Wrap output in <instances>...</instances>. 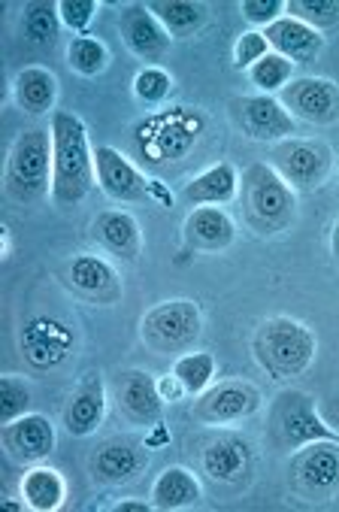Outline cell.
Returning <instances> with one entry per match:
<instances>
[{
  "label": "cell",
  "mask_w": 339,
  "mask_h": 512,
  "mask_svg": "<svg viewBox=\"0 0 339 512\" xmlns=\"http://www.w3.org/2000/svg\"><path fill=\"white\" fill-rule=\"evenodd\" d=\"M52 143H55V176L52 200L61 210L82 203L94 182V149L88 143V128L76 113H52Z\"/></svg>",
  "instance_id": "cell-1"
},
{
  "label": "cell",
  "mask_w": 339,
  "mask_h": 512,
  "mask_svg": "<svg viewBox=\"0 0 339 512\" xmlns=\"http://www.w3.org/2000/svg\"><path fill=\"white\" fill-rule=\"evenodd\" d=\"M240 207L258 234H282L297 222V191L267 161H255L240 173Z\"/></svg>",
  "instance_id": "cell-2"
},
{
  "label": "cell",
  "mask_w": 339,
  "mask_h": 512,
  "mask_svg": "<svg viewBox=\"0 0 339 512\" xmlns=\"http://www.w3.org/2000/svg\"><path fill=\"white\" fill-rule=\"evenodd\" d=\"M55 176V143L52 128H28L22 131L7 155L4 191L13 203L31 207L52 191Z\"/></svg>",
  "instance_id": "cell-3"
},
{
  "label": "cell",
  "mask_w": 339,
  "mask_h": 512,
  "mask_svg": "<svg viewBox=\"0 0 339 512\" xmlns=\"http://www.w3.org/2000/svg\"><path fill=\"white\" fill-rule=\"evenodd\" d=\"M252 352L270 379L288 382L309 370L318 352V340L303 322L288 316H273L258 325L252 337Z\"/></svg>",
  "instance_id": "cell-4"
},
{
  "label": "cell",
  "mask_w": 339,
  "mask_h": 512,
  "mask_svg": "<svg viewBox=\"0 0 339 512\" xmlns=\"http://www.w3.org/2000/svg\"><path fill=\"white\" fill-rule=\"evenodd\" d=\"M267 437L282 452H297L315 440H339V434L324 422L315 397L300 388H285L276 394L267 416Z\"/></svg>",
  "instance_id": "cell-5"
},
{
  "label": "cell",
  "mask_w": 339,
  "mask_h": 512,
  "mask_svg": "<svg viewBox=\"0 0 339 512\" xmlns=\"http://www.w3.org/2000/svg\"><path fill=\"white\" fill-rule=\"evenodd\" d=\"M203 334V310L188 297L155 303L140 322L143 343L158 355H182Z\"/></svg>",
  "instance_id": "cell-6"
},
{
  "label": "cell",
  "mask_w": 339,
  "mask_h": 512,
  "mask_svg": "<svg viewBox=\"0 0 339 512\" xmlns=\"http://www.w3.org/2000/svg\"><path fill=\"white\" fill-rule=\"evenodd\" d=\"M291 488L309 503H327L339 494V440H315L300 446L288 464Z\"/></svg>",
  "instance_id": "cell-7"
},
{
  "label": "cell",
  "mask_w": 339,
  "mask_h": 512,
  "mask_svg": "<svg viewBox=\"0 0 339 512\" xmlns=\"http://www.w3.org/2000/svg\"><path fill=\"white\" fill-rule=\"evenodd\" d=\"M294 191H315L327 182L333 170V149L324 140L288 137L270 149L264 158Z\"/></svg>",
  "instance_id": "cell-8"
},
{
  "label": "cell",
  "mask_w": 339,
  "mask_h": 512,
  "mask_svg": "<svg viewBox=\"0 0 339 512\" xmlns=\"http://www.w3.org/2000/svg\"><path fill=\"white\" fill-rule=\"evenodd\" d=\"M261 406H264V394L255 382L224 379L218 385H209L203 394H197L191 416L209 428H228V425L252 419Z\"/></svg>",
  "instance_id": "cell-9"
},
{
  "label": "cell",
  "mask_w": 339,
  "mask_h": 512,
  "mask_svg": "<svg viewBox=\"0 0 339 512\" xmlns=\"http://www.w3.org/2000/svg\"><path fill=\"white\" fill-rule=\"evenodd\" d=\"M228 110L237 128L258 143L276 146L288 137H297V122L276 94H243L231 100Z\"/></svg>",
  "instance_id": "cell-10"
},
{
  "label": "cell",
  "mask_w": 339,
  "mask_h": 512,
  "mask_svg": "<svg viewBox=\"0 0 339 512\" xmlns=\"http://www.w3.org/2000/svg\"><path fill=\"white\" fill-rule=\"evenodd\" d=\"M146 464H149L146 443L134 434H119L103 440L91 452L88 470L97 485H128L143 476Z\"/></svg>",
  "instance_id": "cell-11"
},
{
  "label": "cell",
  "mask_w": 339,
  "mask_h": 512,
  "mask_svg": "<svg viewBox=\"0 0 339 512\" xmlns=\"http://www.w3.org/2000/svg\"><path fill=\"white\" fill-rule=\"evenodd\" d=\"M282 107L294 122L306 125H336L339 122V85L324 76H294L288 88L279 91Z\"/></svg>",
  "instance_id": "cell-12"
},
{
  "label": "cell",
  "mask_w": 339,
  "mask_h": 512,
  "mask_svg": "<svg viewBox=\"0 0 339 512\" xmlns=\"http://www.w3.org/2000/svg\"><path fill=\"white\" fill-rule=\"evenodd\" d=\"M200 473L218 488H240L255 473V452L249 440L237 434H221L200 452Z\"/></svg>",
  "instance_id": "cell-13"
},
{
  "label": "cell",
  "mask_w": 339,
  "mask_h": 512,
  "mask_svg": "<svg viewBox=\"0 0 339 512\" xmlns=\"http://www.w3.org/2000/svg\"><path fill=\"white\" fill-rule=\"evenodd\" d=\"M94 170H97V182L106 191V197L119 200V203L152 200V182L116 146H97L94 149Z\"/></svg>",
  "instance_id": "cell-14"
},
{
  "label": "cell",
  "mask_w": 339,
  "mask_h": 512,
  "mask_svg": "<svg viewBox=\"0 0 339 512\" xmlns=\"http://www.w3.org/2000/svg\"><path fill=\"white\" fill-rule=\"evenodd\" d=\"M0 440H4L7 458L16 464H25V467L43 464L55 452V443H58L55 425L43 413H25V416L7 422Z\"/></svg>",
  "instance_id": "cell-15"
},
{
  "label": "cell",
  "mask_w": 339,
  "mask_h": 512,
  "mask_svg": "<svg viewBox=\"0 0 339 512\" xmlns=\"http://www.w3.org/2000/svg\"><path fill=\"white\" fill-rule=\"evenodd\" d=\"M119 31H122V40L131 49V55H137L149 67H161V61L173 49V37L155 19L149 4H128L119 16Z\"/></svg>",
  "instance_id": "cell-16"
},
{
  "label": "cell",
  "mask_w": 339,
  "mask_h": 512,
  "mask_svg": "<svg viewBox=\"0 0 339 512\" xmlns=\"http://www.w3.org/2000/svg\"><path fill=\"white\" fill-rule=\"evenodd\" d=\"M116 403L119 413L140 428L158 425L164 413V397L158 379L146 370H122L116 376Z\"/></svg>",
  "instance_id": "cell-17"
},
{
  "label": "cell",
  "mask_w": 339,
  "mask_h": 512,
  "mask_svg": "<svg viewBox=\"0 0 339 512\" xmlns=\"http://www.w3.org/2000/svg\"><path fill=\"white\" fill-rule=\"evenodd\" d=\"M67 279H70V288L82 300H91V303H100V306H112V303L122 300L119 273L100 255H76L70 261Z\"/></svg>",
  "instance_id": "cell-18"
},
{
  "label": "cell",
  "mask_w": 339,
  "mask_h": 512,
  "mask_svg": "<svg viewBox=\"0 0 339 512\" xmlns=\"http://www.w3.org/2000/svg\"><path fill=\"white\" fill-rule=\"evenodd\" d=\"M91 240L128 264H137L143 255V231L140 222L125 210H106L91 222Z\"/></svg>",
  "instance_id": "cell-19"
},
{
  "label": "cell",
  "mask_w": 339,
  "mask_h": 512,
  "mask_svg": "<svg viewBox=\"0 0 339 512\" xmlns=\"http://www.w3.org/2000/svg\"><path fill=\"white\" fill-rule=\"evenodd\" d=\"M240 197V170L231 161H218L209 170H203L200 176H194L179 200L185 207H228Z\"/></svg>",
  "instance_id": "cell-20"
},
{
  "label": "cell",
  "mask_w": 339,
  "mask_h": 512,
  "mask_svg": "<svg viewBox=\"0 0 339 512\" xmlns=\"http://www.w3.org/2000/svg\"><path fill=\"white\" fill-rule=\"evenodd\" d=\"M182 237L194 252H224L237 240V225L221 207H194L182 225Z\"/></svg>",
  "instance_id": "cell-21"
},
{
  "label": "cell",
  "mask_w": 339,
  "mask_h": 512,
  "mask_svg": "<svg viewBox=\"0 0 339 512\" xmlns=\"http://www.w3.org/2000/svg\"><path fill=\"white\" fill-rule=\"evenodd\" d=\"M264 37L270 43V52L288 58L294 67L297 64H312L324 52V37L318 31H312L309 25L291 19V16H282L279 22L264 28Z\"/></svg>",
  "instance_id": "cell-22"
},
{
  "label": "cell",
  "mask_w": 339,
  "mask_h": 512,
  "mask_svg": "<svg viewBox=\"0 0 339 512\" xmlns=\"http://www.w3.org/2000/svg\"><path fill=\"white\" fill-rule=\"evenodd\" d=\"M106 416V391L97 376H88L64 403L61 422L73 437H91Z\"/></svg>",
  "instance_id": "cell-23"
},
{
  "label": "cell",
  "mask_w": 339,
  "mask_h": 512,
  "mask_svg": "<svg viewBox=\"0 0 339 512\" xmlns=\"http://www.w3.org/2000/svg\"><path fill=\"white\" fill-rule=\"evenodd\" d=\"M13 100L16 107L28 116L55 113L58 100V76L46 67H25L13 79Z\"/></svg>",
  "instance_id": "cell-24"
},
{
  "label": "cell",
  "mask_w": 339,
  "mask_h": 512,
  "mask_svg": "<svg viewBox=\"0 0 339 512\" xmlns=\"http://www.w3.org/2000/svg\"><path fill=\"white\" fill-rule=\"evenodd\" d=\"M203 497V485L200 479L182 467V464H173V467H164L152 485V506L161 509V512H179V509H191L197 506Z\"/></svg>",
  "instance_id": "cell-25"
},
{
  "label": "cell",
  "mask_w": 339,
  "mask_h": 512,
  "mask_svg": "<svg viewBox=\"0 0 339 512\" xmlns=\"http://www.w3.org/2000/svg\"><path fill=\"white\" fill-rule=\"evenodd\" d=\"M73 346V337L67 328L49 322V319H37L25 328L22 334V349H25V358L34 364V367H49V364H58L67 349Z\"/></svg>",
  "instance_id": "cell-26"
},
{
  "label": "cell",
  "mask_w": 339,
  "mask_h": 512,
  "mask_svg": "<svg viewBox=\"0 0 339 512\" xmlns=\"http://www.w3.org/2000/svg\"><path fill=\"white\" fill-rule=\"evenodd\" d=\"M149 10L173 40H191L209 25V7L200 0H155Z\"/></svg>",
  "instance_id": "cell-27"
},
{
  "label": "cell",
  "mask_w": 339,
  "mask_h": 512,
  "mask_svg": "<svg viewBox=\"0 0 339 512\" xmlns=\"http://www.w3.org/2000/svg\"><path fill=\"white\" fill-rule=\"evenodd\" d=\"M22 500L34 512H55L67 500V482L55 467L34 464L22 476Z\"/></svg>",
  "instance_id": "cell-28"
},
{
  "label": "cell",
  "mask_w": 339,
  "mask_h": 512,
  "mask_svg": "<svg viewBox=\"0 0 339 512\" xmlns=\"http://www.w3.org/2000/svg\"><path fill=\"white\" fill-rule=\"evenodd\" d=\"M61 13L58 4H46V0H37V4H28L22 10V34L34 43V46H49L58 40L61 34Z\"/></svg>",
  "instance_id": "cell-29"
},
{
  "label": "cell",
  "mask_w": 339,
  "mask_h": 512,
  "mask_svg": "<svg viewBox=\"0 0 339 512\" xmlns=\"http://www.w3.org/2000/svg\"><path fill=\"white\" fill-rule=\"evenodd\" d=\"M67 64H70L73 73H79L85 79H94L109 67V49H106L103 40H97L91 34L73 37L67 43Z\"/></svg>",
  "instance_id": "cell-30"
},
{
  "label": "cell",
  "mask_w": 339,
  "mask_h": 512,
  "mask_svg": "<svg viewBox=\"0 0 339 512\" xmlns=\"http://www.w3.org/2000/svg\"><path fill=\"white\" fill-rule=\"evenodd\" d=\"M179 382H182V388H185V394H203L209 385H212V379H215V358L209 355V352H182L176 361H173V370H170Z\"/></svg>",
  "instance_id": "cell-31"
},
{
  "label": "cell",
  "mask_w": 339,
  "mask_h": 512,
  "mask_svg": "<svg viewBox=\"0 0 339 512\" xmlns=\"http://www.w3.org/2000/svg\"><path fill=\"white\" fill-rule=\"evenodd\" d=\"M285 16L324 34L339 28V0H285Z\"/></svg>",
  "instance_id": "cell-32"
},
{
  "label": "cell",
  "mask_w": 339,
  "mask_h": 512,
  "mask_svg": "<svg viewBox=\"0 0 339 512\" xmlns=\"http://www.w3.org/2000/svg\"><path fill=\"white\" fill-rule=\"evenodd\" d=\"M246 73H249L252 88H258V94H276L279 97V91L294 82V64L288 58L276 55V52H270L267 58H261Z\"/></svg>",
  "instance_id": "cell-33"
},
{
  "label": "cell",
  "mask_w": 339,
  "mask_h": 512,
  "mask_svg": "<svg viewBox=\"0 0 339 512\" xmlns=\"http://www.w3.org/2000/svg\"><path fill=\"white\" fill-rule=\"evenodd\" d=\"M134 94L146 107H161L173 94V76L164 67H143L134 76Z\"/></svg>",
  "instance_id": "cell-34"
},
{
  "label": "cell",
  "mask_w": 339,
  "mask_h": 512,
  "mask_svg": "<svg viewBox=\"0 0 339 512\" xmlns=\"http://www.w3.org/2000/svg\"><path fill=\"white\" fill-rule=\"evenodd\" d=\"M31 406V385L22 376H4L0 379V422H13L28 413Z\"/></svg>",
  "instance_id": "cell-35"
},
{
  "label": "cell",
  "mask_w": 339,
  "mask_h": 512,
  "mask_svg": "<svg viewBox=\"0 0 339 512\" xmlns=\"http://www.w3.org/2000/svg\"><path fill=\"white\" fill-rule=\"evenodd\" d=\"M58 13L64 28H70L76 37H85L94 16L100 13V4L97 0H58Z\"/></svg>",
  "instance_id": "cell-36"
},
{
  "label": "cell",
  "mask_w": 339,
  "mask_h": 512,
  "mask_svg": "<svg viewBox=\"0 0 339 512\" xmlns=\"http://www.w3.org/2000/svg\"><path fill=\"white\" fill-rule=\"evenodd\" d=\"M267 55H270V43H267L264 31H246L234 46V67L237 70H252Z\"/></svg>",
  "instance_id": "cell-37"
},
{
  "label": "cell",
  "mask_w": 339,
  "mask_h": 512,
  "mask_svg": "<svg viewBox=\"0 0 339 512\" xmlns=\"http://www.w3.org/2000/svg\"><path fill=\"white\" fill-rule=\"evenodd\" d=\"M240 13L246 22L258 25L261 31L270 28L273 22H279L285 16V0H243Z\"/></svg>",
  "instance_id": "cell-38"
},
{
  "label": "cell",
  "mask_w": 339,
  "mask_h": 512,
  "mask_svg": "<svg viewBox=\"0 0 339 512\" xmlns=\"http://www.w3.org/2000/svg\"><path fill=\"white\" fill-rule=\"evenodd\" d=\"M318 409H321V416H324V422L339 434V394H333V397H327V400H321L318 403Z\"/></svg>",
  "instance_id": "cell-39"
},
{
  "label": "cell",
  "mask_w": 339,
  "mask_h": 512,
  "mask_svg": "<svg viewBox=\"0 0 339 512\" xmlns=\"http://www.w3.org/2000/svg\"><path fill=\"white\" fill-rule=\"evenodd\" d=\"M158 388H161V397H164V403H167V400H176V397H182V394H185L182 382H179L173 373H167L164 379H158Z\"/></svg>",
  "instance_id": "cell-40"
},
{
  "label": "cell",
  "mask_w": 339,
  "mask_h": 512,
  "mask_svg": "<svg viewBox=\"0 0 339 512\" xmlns=\"http://www.w3.org/2000/svg\"><path fill=\"white\" fill-rule=\"evenodd\" d=\"M152 500H137V497H128V500H119L112 506V512H152Z\"/></svg>",
  "instance_id": "cell-41"
},
{
  "label": "cell",
  "mask_w": 339,
  "mask_h": 512,
  "mask_svg": "<svg viewBox=\"0 0 339 512\" xmlns=\"http://www.w3.org/2000/svg\"><path fill=\"white\" fill-rule=\"evenodd\" d=\"M330 252H333V258L339 261V219L333 222V231H330Z\"/></svg>",
  "instance_id": "cell-42"
},
{
  "label": "cell",
  "mask_w": 339,
  "mask_h": 512,
  "mask_svg": "<svg viewBox=\"0 0 339 512\" xmlns=\"http://www.w3.org/2000/svg\"><path fill=\"white\" fill-rule=\"evenodd\" d=\"M4 509H28V506H25V500H22V503H16L13 497H7V500H4Z\"/></svg>",
  "instance_id": "cell-43"
}]
</instances>
